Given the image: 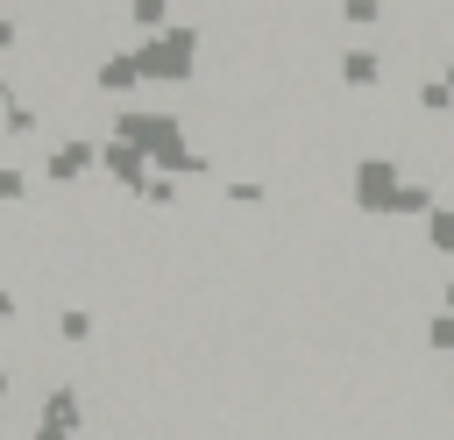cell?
Wrapping results in <instances>:
<instances>
[{
    "mask_svg": "<svg viewBox=\"0 0 454 440\" xmlns=\"http://www.w3.org/2000/svg\"><path fill=\"white\" fill-rule=\"evenodd\" d=\"M199 50H206L199 21H170V28H156L135 57H142V78H156V85H192V78H199Z\"/></svg>",
    "mask_w": 454,
    "mask_h": 440,
    "instance_id": "obj_1",
    "label": "cell"
},
{
    "mask_svg": "<svg viewBox=\"0 0 454 440\" xmlns=\"http://www.w3.org/2000/svg\"><path fill=\"white\" fill-rule=\"evenodd\" d=\"M92 163H99V142H92V135H64V142H50V156H43V177H50L57 192H71V185L92 177Z\"/></svg>",
    "mask_w": 454,
    "mask_h": 440,
    "instance_id": "obj_2",
    "label": "cell"
},
{
    "mask_svg": "<svg viewBox=\"0 0 454 440\" xmlns=\"http://www.w3.org/2000/svg\"><path fill=\"white\" fill-rule=\"evenodd\" d=\"M99 170L114 177V192H142L156 170H149V156L135 149V142H99Z\"/></svg>",
    "mask_w": 454,
    "mask_h": 440,
    "instance_id": "obj_3",
    "label": "cell"
},
{
    "mask_svg": "<svg viewBox=\"0 0 454 440\" xmlns=\"http://www.w3.org/2000/svg\"><path fill=\"white\" fill-rule=\"evenodd\" d=\"M383 71H390L383 50H340V57H333V78H340L348 92H383Z\"/></svg>",
    "mask_w": 454,
    "mask_h": 440,
    "instance_id": "obj_4",
    "label": "cell"
},
{
    "mask_svg": "<svg viewBox=\"0 0 454 440\" xmlns=\"http://www.w3.org/2000/svg\"><path fill=\"white\" fill-rule=\"evenodd\" d=\"M135 85H142V57H135V50H106V57H92V92L121 99V92H135Z\"/></svg>",
    "mask_w": 454,
    "mask_h": 440,
    "instance_id": "obj_5",
    "label": "cell"
},
{
    "mask_svg": "<svg viewBox=\"0 0 454 440\" xmlns=\"http://www.w3.org/2000/svg\"><path fill=\"white\" fill-rule=\"evenodd\" d=\"M333 21H340V28H383V21H390V0H340Z\"/></svg>",
    "mask_w": 454,
    "mask_h": 440,
    "instance_id": "obj_6",
    "label": "cell"
},
{
    "mask_svg": "<svg viewBox=\"0 0 454 440\" xmlns=\"http://www.w3.org/2000/svg\"><path fill=\"white\" fill-rule=\"evenodd\" d=\"M426 248H433V255H454V199H440V206L426 213Z\"/></svg>",
    "mask_w": 454,
    "mask_h": 440,
    "instance_id": "obj_7",
    "label": "cell"
},
{
    "mask_svg": "<svg viewBox=\"0 0 454 440\" xmlns=\"http://www.w3.org/2000/svg\"><path fill=\"white\" fill-rule=\"evenodd\" d=\"M0 206H28V177L14 163H0Z\"/></svg>",
    "mask_w": 454,
    "mask_h": 440,
    "instance_id": "obj_8",
    "label": "cell"
},
{
    "mask_svg": "<svg viewBox=\"0 0 454 440\" xmlns=\"http://www.w3.org/2000/svg\"><path fill=\"white\" fill-rule=\"evenodd\" d=\"M14 43H21V21H14V14H0V57H7Z\"/></svg>",
    "mask_w": 454,
    "mask_h": 440,
    "instance_id": "obj_9",
    "label": "cell"
},
{
    "mask_svg": "<svg viewBox=\"0 0 454 440\" xmlns=\"http://www.w3.org/2000/svg\"><path fill=\"white\" fill-rule=\"evenodd\" d=\"M28 440H78V433H64V426H43V419H35V433H28Z\"/></svg>",
    "mask_w": 454,
    "mask_h": 440,
    "instance_id": "obj_10",
    "label": "cell"
},
{
    "mask_svg": "<svg viewBox=\"0 0 454 440\" xmlns=\"http://www.w3.org/2000/svg\"><path fill=\"white\" fill-rule=\"evenodd\" d=\"M7 390H14V369H7V362H0V405H7Z\"/></svg>",
    "mask_w": 454,
    "mask_h": 440,
    "instance_id": "obj_11",
    "label": "cell"
},
{
    "mask_svg": "<svg viewBox=\"0 0 454 440\" xmlns=\"http://www.w3.org/2000/svg\"><path fill=\"white\" fill-rule=\"evenodd\" d=\"M447 405H454V362H447Z\"/></svg>",
    "mask_w": 454,
    "mask_h": 440,
    "instance_id": "obj_12",
    "label": "cell"
},
{
    "mask_svg": "<svg viewBox=\"0 0 454 440\" xmlns=\"http://www.w3.org/2000/svg\"><path fill=\"white\" fill-rule=\"evenodd\" d=\"M0 440H7V412H0Z\"/></svg>",
    "mask_w": 454,
    "mask_h": 440,
    "instance_id": "obj_13",
    "label": "cell"
},
{
    "mask_svg": "<svg viewBox=\"0 0 454 440\" xmlns=\"http://www.w3.org/2000/svg\"><path fill=\"white\" fill-rule=\"evenodd\" d=\"M440 298H447V305H454V284H447V291H440Z\"/></svg>",
    "mask_w": 454,
    "mask_h": 440,
    "instance_id": "obj_14",
    "label": "cell"
}]
</instances>
